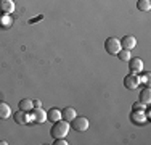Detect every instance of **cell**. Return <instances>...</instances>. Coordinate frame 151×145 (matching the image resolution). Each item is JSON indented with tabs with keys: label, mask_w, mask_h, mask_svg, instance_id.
<instances>
[{
	"label": "cell",
	"mask_w": 151,
	"mask_h": 145,
	"mask_svg": "<svg viewBox=\"0 0 151 145\" xmlns=\"http://www.w3.org/2000/svg\"><path fill=\"white\" fill-rule=\"evenodd\" d=\"M68 132H69V124H68V121H64V119H58V121H55V123H53L52 130H50V134H52L53 139L66 137Z\"/></svg>",
	"instance_id": "6da1fadb"
},
{
	"label": "cell",
	"mask_w": 151,
	"mask_h": 145,
	"mask_svg": "<svg viewBox=\"0 0 151 145\" xmlns=\"http://www.w3.org/2000/svg\"><path fill=\"white\" fill-rule=\"evenodd\" d=\"M122 49L121 47V41H117L116 37H108L105 41V50L109 55H117V52Z\"/></svg>",
	"instance_id": "7a4b0ae2"
},
{
	"label": "cell",
	"mask_w": 151,
	"mask_h": 145,
	"mask_svg": "<svg viewBox=\"0 0 151 145\" xmlns=\"http://www.w3.org/2000/svg\"><path fill=\"white\" fill-rule=\"evenodd\" d=\"M71 124H73V129L79 130V132H85L88 129V126H90V123H88V119L85 116H76L71 121Z\"/></svg>",
	"instance_id": "3957f363"
},
{
	"label": "cell",
	"mask_w": 151,
	"mask_h": 145,
	"mask_svg": "<svg viewBox=\"0 0 151 145\" xmlns=\"http://www.w3.org/2000/svg\"><path fill=\"white\" fill-rule=\"evenodd\" d=\"M124 86L127 87L129 90H135V89H138V86H140V79H138V76L135 74V72H132V74H127L124 78Z\"/></svg>",
	"instance_id": "277c9868"
},
{
	"label": "cell",
	"mask_w": 151,
	"mask_h": 145,
	"mask_svg": "<svg viewBox=\"0 0 151 145\" xmlns=\"http://www.w3.org/2000/svg\"><path fill=\"white\" fill-rule=\"evenodd\" d=\"M0 12L3 14H12L15 12V2L13 0H0Z\"/></svg>",
	"instance_id": "5b68a950"
},
{
	"label": "cell",
	"mask_w": 151,
	"mask_h": 145,
	"mask_svg": "<svg viewBox=\"0 0 151 145\" xmlns=\"http://www.w3.org/2000/svg\"><path fill=\"white\" fill-rule=\"evenodd\" d=\"M76 116H77V113H76V110L73 107H66L61 111V119H64V121H68V123H71Z\"/></svg>",
	"instance_id": "8992f818"
},
{
	"label": "cell",
	"mask_w": 151,
	"mask_h": 145,
	"mask_svg": "<svg viewBox=\"0 0 151 145\" xmlns=\"http://www.w3.org/2000/svg\"><path fill=\"white\" fill-rule=\"evenodd\" d=\"M32 119H34L35 123H45L47 121V111L42 110V107L34 108V111H32Z\"/></svg>",
	"instance_id": "52a82bcc"
},
{
	"label": "cell",
	"mask_w": 151,
	"mask_h": 145,
	"mask_svg": "<svg viewBox=\"0 0 151 145\" xmlns=\"http://www.w3.org/2000/svg\"><path fill=\"white\" fill-rule=\"evenodd\" d=\"M137 45V39L134 36H125L124 39L121 41V47H124L125 50H132Z\"/></svg>",
	"instance_id": "ba28073f"
},
{
	"label": "cell",
	"mask_w": 151,
	"mask_h": 145,
	"mask_svg": "<svg viewBox=\"0 0 151 145\" xmlns=\"http://www.w3.org/2000/svg\"><path fill=\"white\" fill-rule=\"evenodd\" d=\"M13 119H15V123H16V124H19V126H24L27 121H29L26 111H21V110L16 111V113H13Z\"/></svg>",
	"instance_id": "9c48e42d"
},
{
	"label": "cell",
	"mask_w": 151,
	"mask_h": 145,
	"mask_svg": "<svg viewBox=\"0 0 151 145\" xmlns=\"http://www.w3.org/2000/svg\"><path fill=\"white\" fill-rule=\"evenodd\" d=\"M129 65H130V71L132 72H140L143 70L142 58H130V60H129Z\"/></svg>",
	"instance_id": "30bf717a"
},
{
	"label": "cell",
	"mask_w": 151,
	"mask_h": 145,
	"mask_svg": "<svg viewBox=\"0 0 151 145\" xmlns=\"http://www.w3.org/2000/svg\"><path fill=\"white\" fill-rule=\"evenodd\" d=\"M12 116V108H10L8 103H3L0 102V119H6Z\"/></svg>",
	"instance_id": "8fae6325"
},
{
	"label": "cell",
	"mask_w": 151,
	"mask_h": 145,
	"mask_svg": "<svg viewBox=\"0 0 151 145\" xmlns=\"http://www.w3.org/2000/svg\"><path fill=\"white\" fill-rule=\"evenodd\" d=\"M47 119H50L52 123L58 121V119H61V111L58 108H50V110L47 111Z\"/></svg>",
	"instance_id": "7c38bea8"
},
{
	"label": "cell",
	"mask_w": 151,
	"mask_h": 145,
	"mask_svg": "<svg viewBox=\"0 0 151 145\" xmlns=\"http://www.w3.org/2000/svg\"><path fill=\"white\" fill-rule=\"evenodd\" d=\"M140 102H142L143 105H150L151 103V90L148 89V87L140 92Z\"/></svg>",
	"instance_id": "4fadbf2b"
},
{
	"label": "cell",
	"mask_w": 151,
	"mask_h": 145,
	"mask_svg": "<svg viewBox=\"0 0 151 145\" xmlns=\"http://www.w3.org/2000/svg\"><path fill=\"white\" fill-rule=\"evenodd\" d=\"M19 110L21 111H31V110H34V103H32V100L23 99V100L19 102Z\"/></svg>",
	"instance_id": "5bb4252c"
},
{
	"label": "cell",
	"mask_w": 151,
	"mask_h": 145,
	"mask_svg": "<svg viewBox=\"0 0 151 145\" xmlns=\"http://www.w3.org/2000/svg\"><path fill=\"white\" fill-rule=\"evenodd\" d=\"M137 8H138L140 12H150L151 10V2L150 0H138V2H137Z\"/></svg>",
	"instance_id": "9a60e30c"
},
{
	"label": "cell",
	"mask_w": 151,
	"mask_h": 145,
	"mask_svg": "<svg viewBox=\"0 0 151 145\" xmlns=\"http://www.w3.org/2000/svg\"><path fill=\"white\" fill-rule=\"evenodd\" d=\"M117 57H119V60L121 61H129L130 60V52H129V50H119V52H117Z\"/></svg>",
	"instance_id": "2e32d148"
},
{
	"label": "cell",
	"mask_w": 151,
	"mask_h": 145,
	"mask_svg": "<svg viewBox=\"0 0 151 145\" xmlns=\"http://www.w3.org/2000/svg\"><path fill=\"white\" fill-rule=\"evenodd\" d=\"M138 79H140V82L143 81V82H146V84H148V82H150V72H145V74H143V76H140Z\"/></svg>",
	"instance_id": "e0dca14e"
},
{
	"label": "cell",
	"mask_w": 151,
	"mask_h": 145,
	"mask_svg": "<svg viewBox=\"0 0 151 145\" xmlns=\"http://www.w3.org/2000/svg\"><path fill=\"white\" fill-rule=\"evenodd\" d=\"M53 144H55V145H68V142H66V139H64V137H61V139H56Z\"/></svg>",
	"instance_id": "ac0fdd59"
},
{
	"label": "cell",
	"mask_w": 151,
	"mask_h": 145,
	"mask_svg": "<svg viewBox=\"0 0 151 145\" xmlns=\"http://www.w3.org/2000/svg\"><path fill=\"white\" fill-rule=\"evenodd\" d=\"M32 103H34V108H40L42 107V102L40 100H34Z\"/></svg>",
	"instance_id": "d6986e66"
},
{
	"label": "cell",
	"mask_w": 151,
	"mask_h": 145,
	"mask_svg": "<svg viewBox=\"0 0 151 145\" xmlns=\"http://www.w3.org/2000/svg\"><path fill=\"white\" fill-rule=\"evenodd\" d=\"M8 142H5V140H0V145H6Z\"/></svg>",
	"instance_id": "ffe728a7"
}]
</instances>
